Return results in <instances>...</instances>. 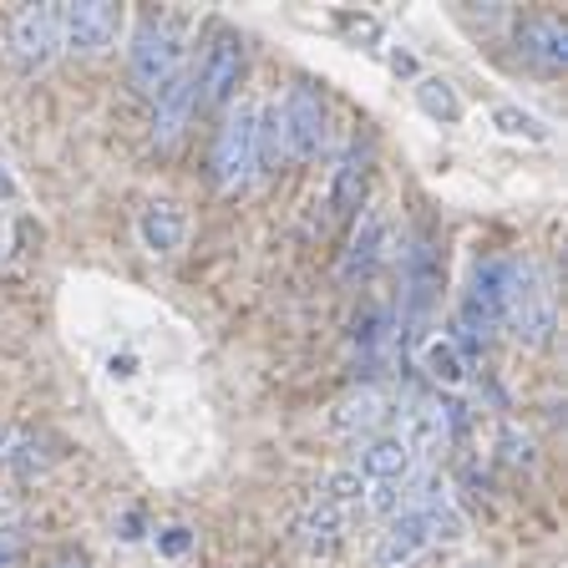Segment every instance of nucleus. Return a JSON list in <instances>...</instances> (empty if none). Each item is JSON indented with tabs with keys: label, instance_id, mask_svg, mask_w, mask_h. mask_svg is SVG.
Returning <instances> with one entry per match:
<instances>
[{
	"label": "nucleus",
	"instance_id": "nucleus-9",
	"mask_svg": "<svg viewBox=\"0 0 568 568\" xmlns=\"http://www.w3.org/2000/svg\"><path fill=\"white\" fill-rule=\"evenodd\" d=\"M402 320L406 325H416V320H426V310L437 305V290H442V264H437V248H432V239L426 234H412L402 248Z\"/></svg>",
	"mask_w": 568,
	"mask_h": 568
},
{
	"label": "nucleus",
	"instance_id": "nucleus-20",
	"mask_svg": "<svg viewBox=\"0 0 568 568\" xmlns=\"http://www.w3.org/2000/svg\"><path fill=\"white\" fill-rule=\"evenodd\" d=\"M57 462V452H51L47 437H16L11 442V457H6V467H11L21 483H31V477H41Z\"/></svg>",
	"mask_w": 568,
	"mask_h": 568
},
{
	"label": "nucleus",
	"instance_id": "nucleus-4",
	"mask_svg": "<svg viewBox=\"0 0 568 568\" xmlns=\"http://www.w3.org/2000/svg\"><path fill=\"white\" fill-rule=\"evenodd\" d=\"M280 122H284V158L295 163H310L325 148V132H331V106H325V92L315 82H295L280 102Z\"/></svg>",
	"mask_w": 568,
	"mask_h": 568
},
{
	"label": "nucleus",
	"instance_id": "nucleus-13",
	"mask_svg": "<svg viewBox=\"0 0 568 568\" xmlns=\"http://www.w3.org/2000/svg\"><path fill=\"white\" fill-rule=\"evenodd\" d=\"M432 544H437V538H432V528H426L416 513H396L376 544V568H412Z\"/></svg>",
	"mask_w": 568,
	"mask_h": 568
},
{
	"label": "nucleus",
	"instance_id": "nucleus-26",
	"mask_svg": "<svg viewBox=\"0 0 568 568\" xmlns=\"http://www.w3.org/2000/svg\"><path fill=\"white\" fill-rule=\"evenodd\" d=\"M497 447H503V462H508V467H532V437H523L518 426H503Z\"/></svg>",
	"mask_w": 568,
	"mask_h": 568
},
{
	"label": "nucleus",
	"instance_id": "nucleus-12",
	"mask_svg": "<svg viewBox=\"0 0 568 568\" xmlns=\"http://www.w3.org/2000/svg\"><path fill=\"white\" fill-rule=\"evenodd\" d=\"M345 528H351V508H341L331 497H315L295 523V544L305 548L310 558H331L335 548L345 544Z\"/></svg>",
	"mask_w": 568,
	"mask_h": 568
},
{
	"label": "nucleus",
	"instance_id": "nucleus-19",
	"mask_svg": "<svg viewBox=\"0 0 568 568\" xmlns=\"http://www.w3.org/2000/svg\"><path fill=\"white\" fill-rule=\"evenodd\" d=\"M422 371L437 381V386L457 390V386H467V351H462L452 335H432V341L422 345Z\"/></svg>",
	"mask_w": 568,
	"mask_h": 568
},
{
	"label": "nucleus",
	"instance_id": "nucleus-27",
	"mask_svg": "<svg viewBox=\"0 0 568 568\" xmlns=\"http://www.w3.org/2000/svg\"><path fill=\"white\" fill-rule=\"evenodd\" d=\"M189 544H193L189 528H163V538H158V548H163L168 558H183V554H189Z\"/></svg>",
	"mask_w": 568,
	"mask_h": 568
},
{
	"label": "nucleus",
	"instance_id": "nucleus-28",
	"mask_svg": "<svg viewBox=\"0 0 568 568\" xmlns=\"http://www.w3.org/2000/svg\"><path fill=\"white\" fill-rule=\"evenodd\" d=\"M16 193H21V183H16L11 163H6V153H0V199H16Z\"/></svg>",
	"mask_w": 568,
	"mask_h": 568
},
{
	"label": "nucleus",
	"instance_id": "nucleus-10",
	"mask_svg": "<svg viewBox=\"0 0 568 568\" xmlns=\"http://www.w3.org/2000/svg\"><path fill=\"white\" fill-rule=\"evenodd\" d=\"M239 77H244V41L239 36H213L203 61L193 67V87H199V106H224L239 92Z\"/></svg>",
	"mask_w": 568,
	"mask_h": 568
},
{
	"label": "nucleus",
	"instance_id": "nucleus-8",
	"mask_svg": "<svg viewBox=\"0 0 568 568\" xmlns=\"http://www.w3.org/2000/svg\"><path fill=\"white\" fill-rule=\"evenodd\" d=\"M61 51V6H26L11 21V61L21 71L51 67Z\"/></svg>",
	"mask_w": 568,
	"mask_h": 568
},
{
	"label": "nucleus",
	"instance_id": "nucleus-14",
	"mask_svg": "<svg viewBox=\"0 0 568 568\" xmlns=\"http://www.w3.org/2000/svg\"><path fill=\"white\" fill-rule=\"evenodd\" d=\"M518 57L528 61L532 71H564L568 31L554 21V16H528V21L518 26Z\"/></svg>",
	"mask_w": 568,
	"mask_h": 568
},
{
	"label": "nucleus",
	"instance_id": "nucleus-21",
	"mask_svg": "<svg viewBox=\"0 0 568 568\" xmlns=\"http://www.w3.org/2000/svg\"><path fill=\"white\" fill-rule=\"evenodd\" d=\"M416 102H422L426 118H437V122H457L462 118L457 87L442 82V77H422V82H416Z\"/></svg>",
	"mask_w": 568,
	"mask_h": 568
},
{
	"label": "nucleus",
	"instance_id": "nucleus-22",
	"mask_svg": "<svg viewBox=\"0 0 568 568\" xmlns=\"http://www.w3.org/2000/svg\"><path fill=\"white\" fill-rule=\"evenodd\" d=\"M493 122L508 132V138H528V142H548V138H554L544 118H532V112H523V106H508V102L493 106Z\"/></svg>",
	"mask_w": 568,
	"mask_h": 568
},
{
	"label": "nucleus",
	"instance_id": "nucleus-6",
	"mask_svg": "<svg viewBox=\"0 0 568 568\" xmlns=\"http://www.w3.org/2000/svg\"><path fill=\"white\" fill-rule=\"evenodd\" d=\"M457 416L462 412L452 402H442V396H416V402H406L402 426H396L390 437H402L406 452H412L416 462H426V457H437V452L457 437Z\"/></svg>",
	"mask_w": 568,
	"mask_h": 568
},
{
	"label": "nucleus",
	"instance_id": "nucleus-11",
	"mask_svg": "<svg viewBox=\"0 0 568 568\" xmlns=\"http://www.w3.org/2000/svg\"><path fill=\"white\" fill-rule=\"evenodd\" d=\"M153 142L158 148H178L183 142V132H189V122H193V106H199V87H193V71L183 67L173 77V82L163 87V92L153 97Z\"/></svg>",
	"mask_w": 568,
	"mask_h": 568
},
{
	"label": "nucleus",
	"instance_id": "nucleus-2",
	"mask_svg": "<svg viewBox=\"0 0 568 568\" xmlns=\"http://www.w3.org/2000/svg\"><path fill=\"white\" fill-rule=\"evenodd\" d=\"M183 41H189L183 16H142L138 21L128 47V71L142 97H158L183 71Z\"/></svg>",
	"mask_w": 568,
	"mask_h": 568
},
{
	"label": "nucleus",
	"instance_id": "nucleus-17",
	"mask_svg": "<svg viewBox=\"0 0 568 568\" xmlns=\"http://www.w3.org/2000/svg\"><path fill=\"white\" fill-rule=\"evenodd\" d=\"M366 183H371V148L351 142L335 163V183H331V209L335 213H361L366 203Z\"/></svg>",
	"mask_w": 568,
	"mask_h": 568
},
{
	"label": "nucleus",
	"instance_id": "nucleus-18",
	"mask_svg": "<svg viewBox=\"0 0 568 568\" xmlns=\"http://www.w3.org/2000/svg\"><path fill=\"white\" fill-rule=\"evenodd\" d=\"M138 234H142V244L153 248V254H178V248H183V234H189V219H183V209H178V203L158 199V203H148V209H142Z\"/></svg>",
	"mask_w": 568,
	"mask_h": 568
},
{
	"label": "nucleus",
	"instance_id": "nucleus-16",
	"mask_svg": "<svg viewBox=\"0 0 568 568\" xmlns=\"http://www.w3.org/2000/svg\"><path fill=\"white\" fill-rule=\"evenodd\" d=\"M351 473L366 477V483H402V477L416 473V457L406 452L402 437H371L366 447L355 452Z\"/></svg>",
	"mask_w": 568,
	"mask_h": 568
},
{
	"label": "nucleus",
	"instance_id": "nucleus-15",
	"mask_svg": "<svg viewBox=\"0 0 568 568\" xmlns=\"http://www.w3.org/2000/svg\"><path fill=\"white\" fill-rule=\"evenodd\" d=\"M386 416H390V390L386 386H355L331 406V432H345V437H355V432H376Z\"/></svg>",
	"mask_w": 568,
	"mask_h": 568
},
{
	"label": "nucleus",
	"instance_id": "nucleus-1",
	"mask_svg": "<svg viewBox=\"0 0 568 568\" xmlns=\"http://www.w3.org/2000/svg\"><path fill=\"white\" fill-rule=\"evenodd\" d=\"M503 331L518 345L544 351L558 335V290L554 270L538 260H513L508 254V290H503Z\"/></svg>",
	"mask_w": 568,
	"mask_h": 568
},
{
	"label": "nucleus",
	"instance_id": "nucleus-31",
	"mask_svg": "<svg viewBox=\"0 0 568 568\" xmlns=\"http://www.w3.org/2000/svg\"><path fill=\"white\" fill-rule=\"evenodd\" d=\"M462 568H493V564H462Z\"/></svg>",
	"mask_w": 568,
	"mask_h": 568
},
{
	"label": "nucleus",
	"instance_id": "nucleus-5",
	"mask_svg": "<svg viewBox=\"0 0 568 568\" xmlns=\"http://www.w3.org/2000/svg\"><path fill=\"white\" fill-rule=\"evenodd\" d=\"M122 36V6L112 0H77L61 6V51L71 57H102Z\"/></svg>",
	"mask_w": 568,
	"mask_h": 568
},
{
	"label": "nucleus",
	"instance_id": "nucleus-29",
	"mask_svg": "<svg viewBox=\"0 0 568 568\" xmlns=\"http://www.w3.org/2000/svg\"><path fill=\"white\" fill-rule=\"evenodd\" d=\"M11 442H16V426L0 422V467H6V457H11Z\"/></svg>",
	"mask_w": 568,
	"mask_h": 568
},
{
	"label": "nucleus",
	"instance_id": "nucleus-30",
	"mask_svg": "<svg viewBox=\"0 0 568 568\" xmlns=\"http://www.w3.org/2000/svg\"><path fill=\"white\" fill-rule=\"evenodd\" d=\"M51 568H92V564H87L82 554H67V558H57V564H51Z\"/></svg>",
	"mask_w": 568,
	"mask_h": 568
},
{
	"label": "nucleus",
	"instance_id": "nucleus-7",
	"mask_svg": "<svg viewBox=\"0 0 568 568\" xmlns=\"http://www.w3.org/2000/svg\"><path fill=\"white\" fill-rule=\"evenodd\" d=\"M386 254H390V213L381 209V203H361V213H355V234L341 254V280L345 284L371 280V274L386 264Z\"/></svg>",
	"mask_w": 568,
	"mask_h": 568
},
{
	"label": "nucleus",
	"instance_id": "nucleus-23",
	"mask_svg": "<svg viewBox=\"0 0 568 568\" xmlns=\"http://www.w3.org/2000/svg\"><path fill=\"white\" fill-rule=\"evenodd\" d=\"M351 341H355V351H361V361H376V351L386 345V310L381 305H371L366 315H355V325H351Z\"/></svg>",
	"mask_w": 568,
	"mask_h": 568
},
{
	"label": "nucleus",
	"instance_id": "nucleus-25",
	"mask_svg": "<svg viewBox=\"0 0 568 568\" xmlns=\"http://www.w3.org/2000/svg\"><path fill=\"white\" fill-rule=\"evenodd\" d=\"M26 558V523L21 513H0V568H16Z\"/></svg>",
	"mask_w": 568,
	"mask_h": 568
},
{
	"label": "nucleus",
	"instance_id": "nucleus-24",
	"mask_svg": "<svg viewBox=\"0 0 568 568\" xmlns=\"http://www.w3.org/2000/svg\"><path fill=\"white\" fill-rule=\"evenodd\" d=\"M260 173L264 168H274L284 158V122H280V102H264L260 106Z\"/></svg>",
	"mask_w": 568,
	"mask_h": 568
},
{
	"label": "nucleus",
	"instance_id": "nucleus-3",
	"mask_svg": "<svg viewBox=\"0 0 568 568\" xmlns=\"http://www.w3.org/2000/svg\"><path fill=\"white\" fill-rule=\"evenodd\" d=\"M260 102H239L234 112L219 128V142H213V178L224 193H239L260 178Z\"/></svg>",
	"mask_w": 568,
	"mask_h": 568
}]
</instances>
